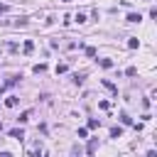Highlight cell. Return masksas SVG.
Wrapping results in <instances>:
<instances>
[{"instance_id": "277c9868", "label": "cell", "mask_w": 157, "mask_h": 157, "mask_svg": "<svg viewBox=\"0 0 157 157\" xmlns=\"http://www.w3.org/2000/svg\"><path fill=\"white\" fill-rule=\"evenodd\" d=\"M120 135H123V128H118V125L110 128V137H120Z\"/></svg>"}, {"instance_id": "9c48e42d", "label": "cell", "mask_w": 157, "mask_h": 157, "mask_svg": "<svg viewBox=\"0 0 157 157\" xmlns=\"http://www.w3.org/2000/svg\"><path fill=\"white\" fill-rule=\"evenodd\" d=\"M101 66H103V69H110L113 61H110V59H101Z\"/></svg>"}, {"instance_id": "8992f818", "label": "cell", "mask_w": 157, "mask_h": 157, "mask_svg": "<svg viewBox=\"0 0 157 157\" xmlns=\"http://www.w3.org/2000/svg\"><path fill=\"white\" fill-rule=\"evenodd\" d=\"M128 47H130V49H137V47H140V42H137L135 37H130V39H128Z\"/></svg>"}, {"instance_id": "6da1fadb", "label": "cell", "mask_w": 157, "mask_h": 157, "mask_svg": "<svg viewBox=\"0 0 157 157\" xmlns=\"http://www.w3.org/2000/svg\"><path fill=\"white\" fill-rule=\"evenodd\" d=\"M10 137H15V140H22V137H25L22 128H12V130H10Z\"/></svg>"}, {"instance_id": "30bf717a", "label": "cell", "mask_w": 157, "mask_h": 157, "mask_svg": "<svg viewBox=\"0 0 157 157\" xmlns=\"http://www.w3.org/2000/svg\"><path fill=\"white\" fill-rule=\"evenodd\" d=\"M42 71H47V64H37L34 66V74H42Z\"/></svg>"}, {"instance_id": "52a82bcc", "label": "cell", "mask_w": 157, "mask_h": 157, "mask_svg": "<svg viewBox=\"0 0 157 157\" xmlns=\"http://www.w3.org/2000/svg\"><path fill=\"white\" fill-rule=\"evenodd\" d=\"M22 49H25V54H29V52H32V49H34V44H32V42H29V39H27V42H25V47H22Z\"/></svg>"}, {"instance_id": "3957f363", "label": "cell", "mask_w": 157, "mask_h": 157, "mask_svg": "<svg viewBox=\"0 0 157 157\" xmlns=\"http://www.w3.org/2000/svg\"><path fill=\"white\" fill-rule=\"evenodd\" d=\"M29 115H32V110H25V113L17 118V123H27V120H29Z\"/></svg>"}, {"instance_id": "4fadbf2b", "label": "cell", "mask_w": 157, "mask_h": 157, "mask_svg": "<svg viewBox=\"0 0 157 157\" xmlns=\"http://www.w3.org/2000/svg\"><path fill=\"white\" fill-rule=\"evenodd\" d=\"M88 128H91V130H93V128H98V120H96V118H91V120H88Z\"/></svg>"}, {"instance_id": "8fae6325", "label": "cell", "mask_w": 157, "mask_h": 157, "mask_svg": "<svg viewBox=\"0 0 157 157\" xmlns=\"http://www.w3.org/2000/svg\"><path fill=\"white\" fill-rule=\"evenodd\" d=\"M120 120H123V123H125V125H130V123H132V120H130V115H128V113H120Z\"/></svg>"}, {"instance_id": "7c38bea8", "label": "cell", "mask_w": 157, "mask_h": 157, "mask_svg": "<svg viewBox=\"0 0 157 157\" xmlns=\"http://www.w3.org/2000/svg\"><path fill=\"white\" fill-rule=\"evenodd\" d=\"M83 78H86V74H76V76H74V83H81Z\"/></svg>"}, {"instance_id": "5bb4252c", "label": "cell", "mask_w": 157, "mask_h": 157, "mask_svg": "<svg viewBox=\"0 0 157 157\" xmlns=\"http://www.w3.org/2000/svg\"><path fill=\"white\" fill-rule=\"evenodd\" d=\"M5 10H7V5H0V15H2V12H5Z\"/></svg>"}, {"instance_id": "ba28073f", "label": "cell", "mask_w": 157, "mask_h": 157, "mask_svg": "<svg viewBox=\"0 0 157 157\" xmlns=\"http://www.w3.org/2000/svg\"><path fill=\"white\" fill-rule=\"evenodd\" d=\"M5 105H10V108H15V105H17V98H15V96H10V98L5 101Z\"/></svg>"}, {"instance_id": "7a4b0ae2", "label": "cell", "mask_w": 157, "mask_h": 157, "mask_svg": "<svg viewBox=\"0 0 157 157\" xmlns=\"http://www.w3.org/2000/svg\"><path fill=\"white\" fill-rule=\"evenodd\" d=\"M96 145H98V140L93 137V140L88 142V147H86V152H88V155H93V152H96Z\"/></svg>"}, {"instance_id": "5b68a950", "label": "cell", "mask_w": 157, "mask_h": 157, "mask_svg": "<svg viewBox=\"0 0 157 157\" xmlns=\"http://www.w3.org/2000/svg\"><path fill=\"white\" fill-rule=\"evenodd\" d=\"M140 20H142V17H140L137 12H130V15H128V22H140Z\"/></svg>"}]
</instances>
